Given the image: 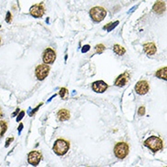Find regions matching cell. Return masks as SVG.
<instances>
[{"instance_id":"cell-1","label":"cell","mask_w":167,"mask_h":167,"mask_svg":"<svg viewBox=\"0 0 167 167\" xmlns=\"http://www.w3.org/2000/svg\"><path fill=\"white\" fill-rule=\"evenodd\" d=\"M70 150V142L63 139H58L54 145H53V151L58 155H64Z\"/></svg>"},{"instance_id":"cell-2","label":"cell","mask_w":167,"mask_h":167,"mask_svg":"<svg viewBox=\"0 0 167 167\" xmlns=\"http://www.w3.org/2000/svg\"><path fill=\"white\" fill-rule=\"evenodd\" d=\"M144 145L152 152L156 153L163 149V141L157 136H150L144 142Z\"/></svg>"},{"instance_id":"cell-3","label":"cell","mask_w":167,"mask_h":167,"mask_svg":"<svg viewBox=\"0 0 167 167\" xmlns=\"http://www.w3.org/2000/svg\"><path fill=\"white\" fill-rule=\"evenodd\" d=\"M107 11L102 7H94L90 10V16L94 22H100L105 18Z\"/></svg>"},{"instance_id":"cell-4","label":"cell","mask_w":167,"mask_h":167,"mask_svg":"<svg viewBox=\"0 0 167 167\" xmlns=\"http://www.w3.org/2000/svg\"><path fill=\"white\" fill-rule=\"evenodd\" d=\"M129 154V145L128 143L121 142H118L114 147V154L119 159H124Z\"/></svg>"},{"instance_id":"cell-5","label":"cell","mask_w":167,"mask_h":167,"mask_svg":"<svg viewBox=\"0 0 167 167\" xmlns=\"http://www.w3.org/2000/svg\"><path fill=\"white\" fill-rule=\"evenodd\" d=\"M49 67L48 66V64H41V65H38L37 68H36V76H37V79L38 80H43L45 79L49 73Z\"/></svg>"},{"instance_id":"cell-6","label":"cell","mask_w":167,"mask_h":167,"mask_svg":"<svg viewBox=\"0 0 167 167\" xmlns=\"http://www.w3.org/2000/svg\"><path fill=\"white\" fill-rule=\"evenodd\" d=\"M29 12H30V15L33 16V17H36V18H39L41 17L44 13H45V8H44V6L42 3L40 4H37V5H34L30 7L29 9Z\"/></svg>"},{"instance_id":"cell-7","label":"cell","mask_w":167,"mask_h":167,"mask_svg":"<svg viewBox=\"0 0 167 167\" xmlns=\"http://www.w3.org/2000/svg\"><path fill=\"white\" fill-rule=\"evenodd\" d=\"M150 90L149 83L146 80H140L137 82V84L135 85V91L139 95H144L146 94Z\"/></svg>"},{"instance_id":"cell-8","label":"cell","mask_w":167,"mask_h":167,"mask_svg":"<svg viewBox=\"0 0 167 167\" xmlns=\"http://www.w3.org/2000/svg\"><path fill=\"white\" fill-rule=\"evenodd\" d=\"M56 59V52L48 48L45 49L43 52V61L45 62V64H52Z\"/></svg>"},{"instance_id":"cell-9","label":"cell","mask_w":167,"mask_h":167,"mask_svg":"<svg viewBox=\"0 0 167 167\" xmlns=\"http://www.w3.org/2000/svg\"><path fill=\"white\" fill-rule=\"evenodd\" d=\"M41 159H42V155L39 152H37V151H33V152H30L28 155V162L29 164L33 165V166H37Z\"/></svg>"},{"instance_id":"cell-10","label":"cell","mask_w":167,"mask_h":167,"mask_svg":"<svg viewBox=\"0 0 167 167\" xmlns=\"http://www.w3.org/2000/svg\"><path fill=\"white\" fill-rule=\"evenodd\" d=\"M92 90L93 91L97 93H102L104 91H106L108 89V85L106 84V82H104L103 80H97L92 83Z\"/></svg>"},{"instance_id":"cell-11","label":"cell","mask_w":167,"mask_h":167,"mask_svg":"<svg viewBox=\"0 0 167 167\" xmlns=\"http://www.w3.org/2000/svg\"><path fill=\"white\" fill-rule=\"evenodd\" d=\"M129 80V73L124 72L122 74H121L115 80V85L118 87H123L126 85V83Z\"/></svg>"},{"instance_id":"cell-12","label":"cell","mask_w":167,"mask_h":167,"mask_svg":"<svg viewBox=\"0 0 167 167\" xmlns=\"http://www.w3.org/2000/svg\"><path fill=\"white\" fill-rule=\"evenodd\" d=\"M143 50L148 56H153L156 53V46L154 42H147L143 44Z\"/></svg>"},{"instance_id":"cell-13","label":"cell","mask_w":167,"mask_h":167,"mask_svg":"<svg viewBox=\"0 0 167 167\" xmlns=\"http://www.w3.org/2000/svg\"><path fill=\"white\" fill-rule=\"evenodd\" d=\"M165 9H166V5L165 2H163V0H158L153 7V10L156 14H163L165 11Z\"/></svg>"},{"instance_id":"cell-14","label":"cell","mask_w":167,"mask_h":167,"mask_svg":"<svg viewBox=\"0 0 167 167\" xmlns=\"http://www.w3.org/2000/svg\"><path fill=\"white\" fill-rule=\"evenodd\" d=\"M70 118V113L68 110L66 109H62L58 112V119L61 121H68Z\"/></svg>"},{"instance_id":"cell-15","label":"cell","mask_w":167,"mask_h":167,"mask_svg":"<svg viewBox=\"0 0 167 167\" xmlns=\"http://www.w3.org/2000/svg\"><path fill=\"white\" fill-rule=\"evenodd\" d=\"M155 75H156V77L159 78V79H162L167 80V68L164 67V68L160 69L159 70L156 71Z\"/></svg>"},{"instance_id":"cell-16","label":"cell","mask_w":167,"mask_h":167,"mask_svg":"<svg viewBox=\"0 0 167 167\" xmlns=\"http://www.w3.org/2000/svg\"><path fill=\"white\" fill-rule=\"evenodd\" d=\"M113 51H114V53H116L117 55L122 56V55L125 53V49H124L123 47H121V46L116 44V45L113 46Z\"/></svg>"},{"instance_id":"cell-17","label":"cell","mask_w":167,"mask_h":167,"mask_svg":"<svg viewBox=\"0 0 167 167\" xmlns=\"http://www.w3.org/2000/svg\"><path fill=\"white\" fill-rule=\"evenodd\" d=\"M7 129V124L5 121H0V137H2Z\"/></svg>"},{"instance_id":"cell-18","label":"cell","mask_w":167,"mask_h":167,"mask_svg":"<svg viewBox=\"0 0 167 167\" xmlns=\"http://www.w3.org/2000/svg\"><path fill=\"white\" fill-rule=\"evenodd\" d=\"M59 95H60V97H61L62 99L66 100L67 97H68V95H69V91H68V90H67L66 88H61L60 91H59Z\"/></svg>"},{"instance_id":"cell-19","label":"cell","mask_w":167,"mask_h":167,"mask_svg":"<svg viewBox=\"0 0 167 167\" xmlns=\"http://www.w3.org/2000/svg\"><path fill=\"white\" fill-rule=\"evenodd\" d=\"M118 24H119V21H115L114 23H110V24H108L106 27H104V29H107V30L110 32V31H112Z\"/></svg>"},{"instance_id":"cell-20","label":"cell","mask_w":167,"mask_h":167,"mask_svg":"<svg viewBox=\"0 0 167 167\" xmlns=\"http://www.w3.org/2000/svg\"><path fill=\"white\" fill-rule=\"evenodd\" d=\"M95 49H96V52H97V53L100 54V53H102V52L104 51V49H105V47H104L103 44H99V45L96 46Z\"/></svg>"},{"instance_id":"cell-21","label":"cell","mask_w":167,"mask_h":167,"mask_svg":"<svg viewBox=\"0 0 167 167\" xmlns=\"http://www.w3.org/2000/svg\"><path fill=\"white\" fill-rule=\"evenodd\" d=\"M24 115H25V112H20L18 113V116L16 117V121H21V120L23 119Z\"/></svg>"},{"instance_id":"cell-22","label":"cell","mask_w":167,"mask_h":167,"mask_svg":"<svg viewBox=\"0 0 167 167\" xmlns=\"http://www.w3.org/2000/svg\"><path fill=\"white\" fill-rule=\"evenodd\" d=\"M11 19H12V15H11V13L8 11L7 13V16H6V21L7 22V23H10L11 22Z\"/></svg>"},{"instance_id":"cell-23","label":"cell","mask_w":167,"mask_h":167,"mask_svg":"<svg viewBox=\"0 0 167 167\" xmlns=\"http://www.w3.org/2000/svg\"><path fill=\"white\" fill-rule=\"evenodd\" d=\"M90 49H91L90 45H85L84 47H83V48L81 49V52H82V53H86V52H88V51L90 50Z\"/></svg>"},{"instance_id":"cell-24","label":"cell","mask_w":167,"mask_h":167,"mask_svg":"<svg viewBox=\"0 0 167 167\" xmlns=\"http://www.w3.org/2000/svg\"><path fill=\"white\" fill-rule=\"evenodd\" d=\"M138 113H139V115H140V116L144 115V114H145V108H144L143 106L140 107V109H139V111H138Z\"/></svg>"},{"instance_id":"cell-25","label":"cell","mask_w":167,"mask_h":167,"mask_svg":"<svg viewBox=\"0 0 167 167\" xmlns=\"http://www.w3.org/2000/svg\"><path fill=\"white\" fill-rule=\"evenodd\" d=\"M42 104H43V103H42V102H41V103H40V104H38V105H37V108H35V109H34V110H33V111H32V112H31V113H30V114H29V115H30V116H32V115H33V114H35V112H37V111H38V109H39V108H40V106H41V105H42Z\"/></svg>"},{"instance_id":"cell-26","label":"cell","mask_w":167,"mask_h":167,"mask_svg":"<svg viewBox=\"0 0 167 167\" xmlns=\"http://www.w3.org/2000/svg\"><path fill=\"white\" fill-rule=\"evenodd\" d=\"M13 140H14V138H13V137H11V138H8V139L7 140L6 147H8V146H9V144H10V142H13Z\"/></svg>"},{"instance_id":"cell-27","label":"cell","mask_w":167,"mask_h":167,"mask_svg":"<svg viewBox=\"0 0 167 167\" xmlns=\"http://www.w3.org/2000/svg\"><path fill=\"white\" fill-rule=\"evenodd\" d=\"M22 129H23V124H22V123H20V124H19V127H18L17 130H18V132L20 133V132L22 131Z\"/></svg>"},{"instance_id":"cell-28","label":"cell","mask_w":167,"mask_h":167,"mask_svg":"<svg viewBox=\"0 0 167 167\" xmlns=\"http://www.w3.org/2000/svg\"><path fill=\"white\" fill-rule=\"evenodd\" d=\"M18 112H19V109L17 108V109H16V111L14 112V113L12 114V116H13V117H14V116H16V114H17Z\"/></svg>"},{"instance_id":"cell-29","label":"cell","mask_w":167,"mask_h":167,"mask_svg":"<svg viewBox=\"0 0 167 167\" xmlns=\"http://www.w3.org/2000/svg\"><path fill=\"white\" fill-rule=\"evenodd\" d=\"M3 116V113H2V111H1V109H0V118H1Z\"/></svg>"},{"instance_id":"cell-30","label":"cell","mask_w":167,"mask_h":167,"mask_svg":"<svg viewBox=\"0 0 167 167\" xmlns=\"http://www.w3.org/2000/svg\"><path fill=\"white\" fill-rule=\"evenodd\" d=\"M0 42H1V38H0Z\"/></svg>"}]
</instances>
